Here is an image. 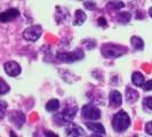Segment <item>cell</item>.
<instances>
[{"mask_svg":"<svg viewBox=\"0 0 152 137\" xmlns=\"http://www.w3.org/2000/svg\"><path fill=\"white\" fill-rule=\"evenodd\" d=\"M77 110H78V107H77L76 103L68 104L63 109L62 112L57 113L55 117H54V120L57 122L58 126H61V125H66V123L71 122L73 119H75L76 113H77Z\"/></svg>","mask_w":152,"mask_h":137,"instance_id":"obj_1","label":"cell"},{"mask_svg":"<svg viewBox=\"0 0 152 137\" xmlns=\"http://www.w3.org/2000/svg\"><path fill=\"white\" fill-rule=\"evenodd\" d=\"M130 118L125 111H119L114 114L112 119V127L117 133H124L129 128Z\"/></svg>","mask_w":152,"mask_h":137,"instance_id":"obj_2","label":"cell"},{"mask_svg":"<svg viewBox=\"0 0 152 137\" xmlns=\"http://www.w3.org/2000/svg\"><path fill=\"white\" fill-rule=\"evenodd\" d=\"M101 53L107 58H118L127 53V48L121 45H114V44H105L102 46Z\"/></svg>","mask_w":152,"mask_h":137,"instance_id":"obj_3","label":"cell"},{"mask_svg":"<svg viewBox=\"0 0 152 137\" xmlns=\"http://www.w3.org/2000/svg\"><path fill=\"white\" fill-rule=\"evenodd\" d=\"M56 57L63 63H73L83 60L85 57L84 50L80 48H77L73 52H64V53H57Z\"/></svg>","mask_w":152,"mask_h":137,"instance_id":"obj_4","label":"cell"},{"mask_svg":"<svg viewBox=\"0 0 152 137\" xmlns=\"http://www.w3.org/2000/svg\"><path fill=\"white\" fill-rule=\"evenodd\" d=\"M101 110L95 105H91V104H87L83 106L81 110V115L83 118L86 120H97L101 118Z\"/></svg>","mask_w":152,"mask_h":137,"instance_id":"obj_5","label":"cell"},{"mask_svg":"<svg viewBox=\"0 0 152 137\" xmlns=\"http://www.w3.org/2000/svg\"><path fill=\"white\" fill-rule=\"evenodd\" d=\"M42 34V28L40 25H32L23 32V38L28 41H37Z\"/></svg>","mask_w":152,"mask_h":137,"instance_id":"obj_6","label":"cell"},{"mask_svg":"<svg viewBox=\"0 0 152 137\" xmlns=\"http://www.w3.org/2000/svg\"><path fill=\"white\" fill-rule=\"evenodd\" d=\"M4 68H5V72L7 73L9 77H17L21 73V66L18 63H16L14 61H8L4 64Z\"/></svg>","mask_w":152,"mask_h":137,"instance_id":"obj_7","label":"cell"},{"mask_svg":"<svg viewBox=\"0 0 152 137\" xmlns=\"http://www.w3.org/2000/svg\"><path fill=\"white\" fill-rule=\"evenodd\" d=\"M65 133L68 136H73V137H78V136H85V131L84 129L78 126L76 123H72V122H69L66 128H65Z\"/></svg>","mask_w":152,"mask_h":137,"instance_id":"obj_8","label":"cell"},{"mask_svg":"<svg viewBox=\"0 0 152 137\" xmlns=\"http://www.w3.org/2000/svg\"><path fill=\"white\" fill-rule=\"evenodd\" d=\"M18 16H20L18 9H16V8H9V9L5 10L0 15V21L2 23H6V22H9V21L15 20L16 17H18Z\"/></svg>","mask_w":152,"mask_h":137,"instance_id":"obj_9","label":"cell"},{"mask_svg":"<svg viewBox=\"0 0 152 137\" xmlns=\"http://www.w3.org/2000/svg\"><path fill=\"white\" fill-rule=\"evenodd\" d=\"M86 127L91 130V133H94V135L97 136H105V128L103 127V125H101L99 122H86Z\"/></svg>","mask_w":152,"mask_h":137,"instance_id":"obj_10","label":"cell"},{"mask_svg":"<svg viewBox=\"0 0 152 137\" xmlns=\"http://www.w3.org/2000/svg\"><path fill=\"white\" fill-rule=\"evenodd\" d=\"M10 121L14 123V126L17 128H21L23 123L25 122V115L21 111H14L10 114Z\"/></svg>","mask_w":152,"mask_h":137,"instance_id":"obj_11","label":"cell"},{"mask_svg":"<svg viewBox=\"0 0 152 137\" xmlns=\"http://www.w3.org/2000/svg\"><path fill=\"white\" fill-rule=\"evenodd\" d=\"M109 101H110V105L112 107H117V106H119V105H121V103H122L121 94L118 90H112L110 93Z\"/></svg>","mask_w":152,"mask_h":137,"instance_id":"obj_12","label":"cell"},{"mask_svg":"<svg viewBox=\"0 0 152 137\" xmlns=\"http://www.w3.org/2000/svg\"><path fill=\"white\" fill-rule=\"evenodd\" d=\"M138 97H140V95H138V93L135 89H133L130 87L126 88V101L128 103H135L138 99Z\"/></svg>","mask_w":152,"mask_h":137,"instance_id":"obj_13","label":"cell"},{"mask_svg":"<svg viewBox=\"0 0 152 137\" xmlns=\"http://www.w3.org/2000/svg\"><path fill=\"white\" fill-rule=\"evenodd\" d=\"M132 82L137 86V87H143L145 84V80H144V76L141 73V72H134L132 74Z\"/></svg>","mask_w":152,"mask_h":137,"instance_id":"obj_14","label":"cell"},{"mask_svg":"<svg viewBox=\"0 0 152 137\" xmlns=\"http://www.w3.org/2000/svg\"><path fill=\"white\" fill-rule=\"evenodd\" d=\"M86 18H87L86 14H85L81 9H78V10H76V14H75L73 25H83L86 22Z\"/></svg>","mask_w":152,"mask_h":137,"instance_id":"obj_15","label":"cell"},{"mask_svg":"<svg viewBox=\"0 0 152 137\" xmlns=\"http://www.w3.org/2000/svg\"><path fill=\"white\" fill-rule=\"evenodd\" d=\"M130 44L135 50H143L144 48V41L137 36H133L130 38Z\"/></svg>","mask_w":152,"mask_h":137,"instance_id":"obj_16","label":"cell"},{"mask_svg":"<svg viewBox=\"0 0 152 137\" xmlns=\"http://www.w3.org/2000/svg\"><path fill=\"white\" fill-rule=\"evenodd\" d=\"M60 109V101L58 99H50V101H48L47 102V104H46V110L48 111V112H55V111H57Z\"/></svg>","mask_w":152,"mask_h":137,"instance_id":"obj_17","label":"cell"},{"mask_svg":"<svg viewBox=\"0 0 152 137\" xmlns=\"http://www.w3.org/2000/svg\"><path fill=\"white\" fill-rule=\"evenodd\" d=\"M125 7V4L120 1V0H111L107 2V8L109 9H113V10H118Z\"/></svg>","mask_w":152,"mask_h":137,"instance_id":"obj_18","label":"cell"},{"mask_svg":"<svg viewBox=\"0 0 152 137\" xmlns=\"http://www.w3.org/2000/svg\"><path fill=\"white\" fill-rule=\"evenodd\" d=\"M117 20H118V21H119L120 23H124V24H126V23L129 22L130 14H129V13H119V14L117 15Z\"/></svg>","mask_w":152,"mask_h":137,"instance_id":"obj_19","label":"cell"},{"mask_svg":"<svg viewBox=\"0 0 152 137\" xmlns=\"http://www.w3.org/2000/svg\"><path fill=\"white\" fill-rule=\"evenodd\" d=\"M7 91H9V86L6 84L4 79H1V89H0V95H5Z\"/></svg>","mask_w":152,"mask_h":137,"instance_id":"obj_20","label":"cell"},{"mask_svg":"<svg viewBox=\"0 0 152 137\" xmlns=\"http://www.w3.org/2000/svg\"><path fill=\"white\" fill-rule=\"evenodd\" d=\"M143 105H145L148 109L152 110V97H146V98H144V101H143Z\"/></svg>","mask_w":152,"mask_h":137,"instance_id":"obj_21","label":"cell"},{"mask_svg":"<svg viewBox=\"0 0 152 137\" xmlns=\"http://www.w3.org/2000/svg\"><path fill=\"white\" fill-rule=\"evenodd\" d=\"M0 104H1V105H0V106H1V113H0L1 115H0V118L2 119V118L5 117V112H6L7 104H6V102H5V101H1V102H0Z\"/></svg>","mask_w":152,"mask_h":137,"instance_id":"obj_22","label":"cell"},{"mask_svg":"<svg viewBox=\"0 0 152 137\" xmlns=\"http://www.w3.org/2000/svg\"><path fill=\"white\" fill-rule=\"evenodd\" d=\"M85 7L87 8V9H89V10H94V9L96 8V5H95V2L86 1V2H85Z\"/></svg>","mask_w":152,"mask_h":137,"instance_id":"obj_23","label":"cell"},{"mask_svg":"<svg viewBox=\"0 0 152 137\" xmlns=\"http://www.w3.org/2000/svg\"><path fill=\"white\" fill-rule=\"evenodd\" d=\"M145 131H146V134H149V135L152 136V121L146 123V126H145Z\"/></svg>","mask_w":152,"mask_h":137,"instance_id":"obj_24","label":"cell"},{"mask_svg":"<svg viewBox=\"0 0 152 137\" xmlns=\"http://www.w3.org/2000/svg\"><path fill=\"white\" fill-rule=\"evenodd\" d=\"M143 88H144V90H152V80L146 81L143 86Z\"/></svg>","mask_w":152,"mask_h":137,"instance_id":"obj_25","label":"cell"},{"mask_svg":"<svg viewBox=\"0 0 152 137\" xmlns=\"http://www.w3.org/2000/svg\"><path fill=\"white\" fill-rule=\"evenodd\" d=\"M97 23H99V26H103V28H105L107 24V21H105V18L104 17H99V20H97Z\"/></svg>","mask_w":152,"mask_h":137,"instance_id":"obj_26","label":"cell"},{"mask_svg":"<svg viewBox=\"0 0 152 137\" xmlns=\"http://www.w3.org/2000/svg\"><path fill=\"white\" fill-rule=\"evenodd\" d=\"M45 136H57V135H56V134H52L50 131H47L45 134Z\"/></svg>","mask_w":152,"mask_h":137,"instance_id":"obj_27","label":"cell"},{"mask_svg":"<svg viewBox=\"0 0 152 137\" xmlns=\"http://www.w3.org/2000/svg\"><path fill=\"white\" fill-rule=\"evenodd\" d=\"M149 15H150L152 17V7L150 8V9H149Z\"/></svg>","mask_w":152,"mask_h":137,"instance_id":"obj_28","label":"cell"}]
</instances>
